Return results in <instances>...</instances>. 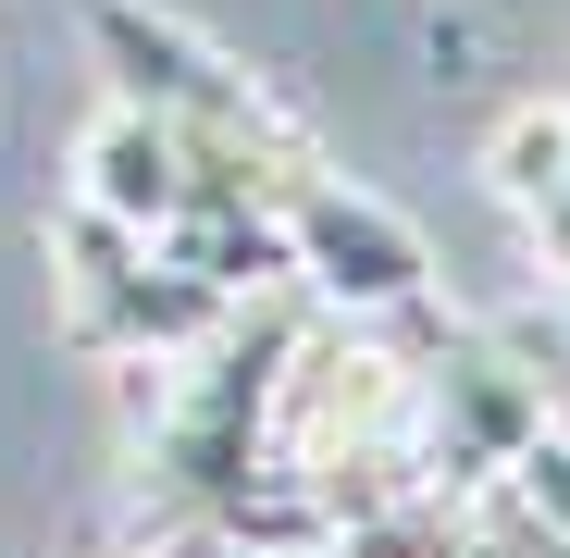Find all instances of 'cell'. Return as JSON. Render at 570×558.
Segmentation results:
<instances>
[{
    "label": "cell",
    "instance_id": "1",
    "mask_svg": "<svg viewBox=\"0 0 570 558\" xmlns=\"http://www.w3.org/2000/svg\"><path fill=\"white\" fill-rule=\"evenodd\" d=\"M285 273H298L323 311L385 323V311H422L434 248H422L410 212L372 199V186H347V174H298V186H285Z\"/></svg>",
    "mask_w": 570,
    "mask_h": 558
},
{
    "label": "cell",
    "instance_id": "2",
    "mask_svg": "<svg viewBox=\"0 0 570 558\" xmlns=\"http://www.w3.org/2000/svg\"><path fill=\"white\" fill-rule=\"evenodd\" d=\"M75 199L100 212V224H125V236H174V212H186V137L161 125V112H137V100H100L87 112V137H75Z\"/></svg>",
    "mask_w": 570,
    "mask_h": 558
},
{
    "label": "cell",
    "instance_id": "3",
    "mask_svg": "<svg viewBox=\"0 0 570 558\" xmlns=\"http://www.w3.org/2000/svg\"><path fill=\"white\" fill-rule=\"evenodd\" d=\"M484 186H497V199L533 224L558 186H570V100H521V112L484 137Z\"/></svg>",
    "mask_w": 570,
    "mask_h": 558
},
{
    "label": "cell",
    "instance_id": "4",
    "mask_svg": "<svg viewBox=\"0 0 570 558\" xmlns=\"http://www.w3.org/2000/svg\"><path fill=\"white\" fill-rule=\"evenodd\" d=\"M533 248H546V286H570V186L533 212Z\"/></svg>",
    "mask_w": 570,
    "mask_h": 558
},
{
    "label": "cell",
    "instance_id": "5",
    "mask_svg": "<svg viewBox=\"0 0 570 558\" xmlns=\"http://www.w3.org/2000/svg\"><path fill=\"white\" fill-rule=\"evenodd\" d=\"M546 558H570V546H546Z\"/></svg>",
    "mask_w": 570,
    "mask_h": 558
}]
</instances>
